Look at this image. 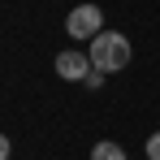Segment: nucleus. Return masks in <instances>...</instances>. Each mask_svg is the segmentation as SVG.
<instances>
[{"label": "nucleus", "mask_w": 160, "mask_h": 160, "mask_svg": "<svg viewBox=\"0 0 160 160\" xmlns=\"http://www.w3.org/2000/svg\"><path fill=\"white\" fill-rule=\"evenodd\" d=\"M65 30H69V39H95V35H104V9L100 4H78L65 18Z\"/></svg>", "instance_id": "nucleus-2"}, {"label": "nucleus", "mask_w": 160, "mask_h": 160, "mask_svg": "<svg viewBox=\"0 0 160 160\" xmlns=\"http://www.w3.org/2000/svg\"><path fill=\"white\" fill-rule=\"evenodd\" d=\"M91 69H95V65H91V56L78 52V48H69V52L56 56V74H61V78H69V82H87Z\"/></svg>", "instance_id": "nucleus-3"}, {"label": "nucleus", "mask_w": 160, "mask_h": 160, "mask_svg": "<svg viewBox=\"0 0 160 160\" xmlns=\"http://www.w3.org/2000/svg\"><path fill=\"white\" fill-rule=\"evenodd\" d=\"M0 160H9V138L0 134Z\"/></svg>", "instance_id": "nucleus-6"}, {"label": "nucleus", "mask_w": 160, "mask_h": 160, "mask_svg": "<svg viewBox=\"0 0 160 160\" xmlns=\"http://www.w3.org/2000/svg\"><path fill=\"white\" fill-rule=\"evenodd\" d=\"M87 56H91V65H95L100 74H117V69L130 65V39L117 35V30H104V35L91 39V52Z\"/></svg>", "instance_id": "nucleus-1"}, {"label": "nucleus", "mask_w": 160, "mask_h": 160, "mask_svg": "<svg viewBox=\"0 0 160 160\" xmlns=\"http://www.w3.org/2000/svg\"><path fill=\"white\" fill-rule=\"evenodd\" d=\"M147 160H160V134L147 138Z\"/></svg>", "instance_id": "nucleus-5"}, {"label": "nucleus", "mask_w": 160, "mask_h": 160, "mask_svg": "<svg viewBox=\"0 0 160 160\" xmlns=\"http://www.w3.org/2000/svg\"><path fill=\"white\" fill-rule=\"evenodd\" d=\"M91 160H126V152H121L112 138H104V143H95V147H91Z\"/></svg>", "instance_id": "nucleus-4"}]
</instances>
